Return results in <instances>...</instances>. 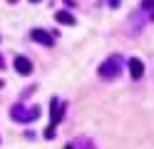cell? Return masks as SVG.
Instances as JSON below:
<instances>
[{"mask_svg": "<svg viewBox=\"0 0 154 149\" xmlns=\"http://www.w3.org/2000/svg\"><path fill=\"white\" fill-rule=\"evenodd\" d=\"M122 57L119 55H112V57H107L104 62L100 65V79H104V82H112V79H117L119 75H122Z\"/></svg>", "mask_w": 154, "mask_h": 149, "instance_id": "obj_1", "label": "cell"}, {"mask_svg": "<svg viewBox=\"0 0 154 149\" xmlns=\"http://www.w3.org/2000/svg\"><path fill=\"white\" fill-rule=\"evenodd\" d=\"M10 117L15 122H32V119L40 117V107H23V104H15L10 109Z\"/></svg>", "mask_w": 154, "mask_h": 149, "instance_id": "obj_2", "label": "cell"}, {"mask_svg": "<svg viewBox=\"0 0 154 149\" xmlns=\"http://www.w3.org/2000/svg\"><path fill=\"white\" fill-rule=\"evenodd\" d=\"M50 107H52V117H50V127H47V132H45V137H47V139H52V137H55V127H57V122L62 119V107H60V99H57V97H52Z\"/></svg>", "mask_w": 154, "mask_h": 149, "instance_id": "obj_3", "label": "cell"}, {"mask_svg": "<svg viewBox=\"0 0 154 149\" xmlns=\"http://www.w3.org/2000/svg\"><path fill=\"white\" fill-rule=\"evenodd\" d=\"M127 67H129V75H132L134 79H139V77L144 75V62H142L139 57H132L129 62H127Z\"/></svg>", "mask_w": 154, "mask_h": 149, "instance_id": "obj_4", "label": "cell"}, {"mask_svg": "<svg viewBox=\"0 0 154 149\" xmlns=\"http://www.w3.org/2000/svg\"><path fill=\"white\" fill-rule=\"evenodd\" d=\"M15 70H17L20 75H30V72H32V62H30L27 57L17 55V57H15Z\"/></svg>", "mask_w": 154, "mask_h": 149, "instance_id": "obj_5", "label": "cell"}, {"mask_svg": "<svg viewBox=\"0 0 154 149\" xmlns=\"http://www.w3.org/2000/svg\"><path fill=\"white\" fill-rule=\"evenodd\" d=\"M30 37L35 40V42H42V45H47V47H50V45L55 42V37H52V35H47L45 30H37V27H35L32 33H30Z\"/></svg>", "mask_w": 154, "mask_h": 149, "instance_id": "obj_6", "label": "cell"}, {"mask_svg": "<svg viewBox=\"0 0 154 149\" xmlns=\"http://www.w3.org/2000/svg\"><path fill=\"white\" fill-rule=\"evenodd\" d=\"M55 20H57V23H62V25H75V23H77L75 15H70L67 10H57V13H55Z\"/></svg>", "mask_w": 154, "mask_h": 149, "instance_id": "obj_7", "label": "cell"}, {"mask_svg": "<svg viewBox=\"0 0 154 149\" xmlns=\"http://www.w3.org/2000/svg\"><path fill=\"white\" fill-rule=\"evenodd\" d=\"M142 10H152L154 13V0H142Z\"/></svg>", "mask_w": 154, "mask_h": 149, "instance_id": "obj_8", "label": "cell"}, {"mask_svg": "<svg viewBox=\"0 0 154 149\" xmlns=\"http://www.w3.org/2000/svg\"><path fill=\"white\" fill-rule=\"evenodd\" d=\"M109 5H112V8H117V5H119V0H109Z\"/></svg>", "mask_w": 154, "mask_h": 149, "instance_id": "obj_9", "label": "cell"}, {"mask_svg": "<svg viewBox=\"0 0 154 149\" xmlns=\"http://www.w3.org/2000/svg\"><path fill=\"white\" fill-rule=\"evenodd\" d=\"M0 67H5V60H3V55H0Z\"/></svg>", "mask_w": 154, "mask_h": 149, "instance_id": "obj_10", "label": "cell"}, {"mask_svg": "<svg viewBox=\"0 0 154 149\" xmlns=\"http://www.w3.org/2000/svg\"><path fill=\"white\" fill-rule=\"evenodd\" d=\"M65 149H75V147H72V144H67V147H65Z\"/></svg>", "mask_w": 154, "mask_h": 149, "instance_id": "obj_11", "label": "cell"}, {"mask_svg": "<svg viewBox=\"0 0 154 149\" xmlns=\"http://www.w3.org/2000/svg\"><path fill=\"white\" fill-rule=\"evenodd\" d=\"M8 3H17V0H8Z\"/></svg>", "mask_w": 154, "mask_h": 149, "instance_id": "obj_12", "label": "cell"}, {"mask_svg": "<svg viewBox=\"0 0 154 149\" xmlns=\"http://www.w3.org/2000/svg\"><path fill=\"white\" fill-rule=\"evenodd\" d=\"M30 3H40V0H30Z\"/></svg>", "mask_w": 154, "mask_h": 149, "instance_id": "obj_13", "label": "cell"}]
</instances>
